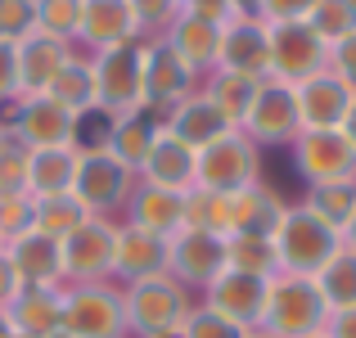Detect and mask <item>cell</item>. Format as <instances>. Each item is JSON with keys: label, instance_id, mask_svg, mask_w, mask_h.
<instances>
[{"label": "cell", "instance_id": "obj_38", "mask_svg": "<svg viewBox=\"0 0 356 338\" xmlns=\"http://www.w3.org/2000/svg\"><path fill=\"white\" fill-rule=\"evenodd\" d=\"M307 23H312V32L321 36L325 45H334V41H343V36L356 32V5L352 0H316Z\"/></svg>", "mask_w": 356, "mask_h": 338}, {"label": "cell", "instance_id": "obj_34", "mask_svg": "<svg viewBox=\"0 0 356 338\" xmlns=\"http://www.w3.org/2000/svg\"><path fill=\"white\" fill-rule=\"evenodd\" d=\"M257 81L261 77H248V72H217V81H212V90H208V99L221 108V118L235 131H239L243 113L252 104V95H257Z\"/></svg>", "mask_w": 356, "mask_h": 338}, {"label": "cell", "instance_id": "obj_48", "mask_svg": "<svg viewBox=\"0 0 356 338\" xmlns=\"http://www.w3.org/2000/svg\"><path fill=\"white\" fill-rule=\"evenodd\" d=\"M18 95V59H14V45L0 41V99Z\"/></svg>", "mask_w": 356, "mask_h": 338}, {"label": "cell", "instance_id": "obj_32", "mask_svg": "<svg viewBox=\"0 0 356 338\" xmlns=\"http://www.w3.org/2000/svg\"><path fill=\"white\" fill-rule=\"evenodd\" d=\"M226 271H243V275H257V280H275L280 275L275 239H261V234H226Z\"/></svg>", "mask_w": 356, "mask_h": 338}, {"label": "cell", "instance_id": "obj_28", "mask_svg": "<svg viewBox=\"0 0 356 338\" xmlns=\"http://www.w3.org/2000/svg\"><path fill=\"white\" fill-rule=\"evenodd\" d=\"M181 217H185V194L181 190L145 185V190H136V199H131V225H136V230L172 239V234L181 230Z\"/></svg>", "mask_w": 356, "mask_h": 338}, {"label": "cell", "instance_id": "obj_26", "mask_svg": "<svg viewBox=\"0 0 356 338\" xmlns=\"http://www.w3.org/2000/svg\"><path fill=\"white\" fill-rule=\"evenodd\" d=\"M145 181L149 185H163V190H194V149L181 145V140L172 136V131H163V136L154 140V149H149L145 158Z\"/></svg>", "mask_w": 356, "mask_h": 338}, {"label": "cell", "instance_id": "obj_29", "mask_svg": "<svg viewBox=\"0 0 356 338\" xmlns=\"http://www.w3.org/2000/svg\"><path fill=\"white\" fill-rule=\"evenodd\" d=\"M176 54L185 59V68L199 72V68H217V50H221V27L217 23H203V18L181 14L163 36Z\"/></svg>", "mask_w": 356, "mask_h": 338}, {"label": "cell", "instance_id": "obj_19", "mask_svg": "<svg viewBox=\"0 0 356 338\" xmlns=\"http://www.w3.org/2000/svg\"><path fill=\"white\" fill-rule=\"evenodd\" d=\"M14 136L27 149H54V145H72V113L63 104H54L50 95H23V113H18Z\"/></svg>", "mask_w": 356, "mask_h": 338}, {"label": "cell", "instance_id": "obj_8", "mask_svg": "<svg viewBox=\"0 0 356 338\" xmlns=\"http://www.w3.org/2000/svg\"><path fill=\"white\" fill-rule=\"evenodd\" d=\"M293 167L312 185L356 181V145L343 131H298L293 140Z\"/></svg>", "mask_w": 356, "mask_h": 338}, {"label": "cell", "instance_id": "obj_33", "mask_svg": "<svg viewBox=\"0 0 356 338\" xmlns=\"http://www.w3.org/2000/svg\"><path fill=\"white\" fill-rule=\"evenodd\" d=\"M181 230H203V234H230V199L212 190H185V217Z\"/></svg>", "mask_w": 356, "mask_h": 338}, {"label": "cell", "instance_id": "obj_1", "mask_svg": "<svg viewBox=\"0 0 356 338\" xmlns=\"http://www.w3.org/2000/svg\"><path fill=\"white\" fill-rule=\"evenodd\" d=\"M325 321H330V307H325L321 289H316L312 275H275L266 293V325L270 338H307L321 334Z\"/></svg>", "mask_w": 356, "mask_h": 338}, {"label": "cell", "instance_id": "obj_23", "mask_svg": "<svg viewBox=\"0 0 356 338\" xmlns=\"http://www.w3.org/2000/svg\"><path fill=\"white\" fill-rule=\"evenodd\" d=\"M167 131V118L158 108H136V113H122L118 118V127H113V140H108V154L118 158L122 167H145V158H149V149H154V140Z\"/></svg>", "mask_w": 356, "mask_h": 338}, {"label": "cell", "instance_id": "obj_2", "mask_svg": "<svg viewBox=\"0 0 356 338\" xmlns=\"http://www.w3.org/2000/svg\"><path fill=\"white\" fill-rule=\"evenodd\" d=\"M339 248H343V234L334 225H325L312 208H289L275 230L280 275H316Z\"/></svg>", "mask_w": 356, "mask_h": 338}, {"label": "cell", "instance_id": "obj_22", "mask_svg": "<svg viewBox=\"0 0 356 338\" xmlns=\"http://www.w3.org/2000/svg\"><path fill=\"white\" fill-rule=\"evenodd\" d=\"M113 271H118V275H127L131 284L167 275V239H163V234H149V230H136V225L118 230Z\"/></svg>", "mask_w": 356, "mask_h": 338}, {"label": "cell", "instance_id": "obj_6", "mask_svg": "<svg viewBox=\"0 0 356 338\" xmlns=\"http://www.w3.org/2000/svg\"><path fill=\"white\" fill-rule=\"evenodd\" d=\"M248 131L252 145H289L298 140L302 122H298V99H293V86L280 77H261L257 81V95H252L248 113L239 122Z\"/></svg>", "mask_w": 356, "mask_h": 338}, {"label": "cell", "instance_id": "obj_12", "mask_svg": "<svg viewBox=\"0 0 356 338\" xmlns=\"http://www.w3.org/2000/svg\"><path fill=\"white\" fill-rule=\"evenodd\" d=\"M352 95L356 90L343 77H334L330 68L307 77V81H298L293 99H298V122H302V131H339L343 118H348V108H352Z\"/></svg>", "mask_w": 356, "mask_h": 338}, {"label": "cell", "instance_id": "obj_39", "mask_svg": "<svg viewBox=\"0 0 356 338\" xmlns=\"http://www.w3.org/2000/svg\"><path fill=\"white\" fill-rule=\"evenodd\" d=\"M81 27V0H36V32L72 41Z\"/></svg>", "mask_w": 356, "mask_h": 338}, {"label": "cell", "instance_id": "obj_16", "mask_svg": "<svg viewBox=\"0 0 356 338\" xmlns=\"http://www.w3.org/2000/svg\"><path fill=\"white\" fill-rule=\"evenodd\" d=\"M190 81L194 72L185 68V59L172 50V45L158 36V41H145V104L163 113L176 99H190Z\"/></svg>", "mask_w": 356, "mask_h": 338}, {"label": "cell", "instance_id": "obj_30", "mask_svg": "<svg viewBox=\"0 0 356 338\" xmlns=\"http://www.w3.org/2000/svg\"><path fill=\"white\" fill-rule=\"evenodd\" d=\"M45 95H50L54 104H63L72 118L86 113V108H95V72H90V63L77 59V54H68V63L54 72V81L45 86Z\"/></svg>", "mask_w": 356, "mask_h": 338}, {"label": "cell", "instance_id": "obj_37", "mask_svg": "<svg viewBox=\"0 0 356 338\" xmlns=\"http://www.w3.org/2000/svg\"><path fill=\"white\" fill-rule=\"evenodd\" d=\"M113 127H118V118L99 104L77 113V118H72V149H77V154H104L108 140H113Z\"/></svg>", "mask_w": 356, "mask_h": 338}, {"label": "cell", "instance_id": "obj_9", "mask_svg": "<svg viewBox=\"0 0 356 338\" xmlns=\"http://www.w3.org/2000/svg\"><path fill=\"white\" fill-rule=\"evenodd\" d=\"M113 248H118V225H104L90 217L68 239H59V266L63 275L81 280V284H99V275L113 271Z\"/></svg>", "mask_w": 356, "mask_h": 338}, {"label": "cell", "instance_id": "obj_55", "mask_svg": "<svg viewBox=\"0 0 356 338\" xmlns=\"http://www.w3.org/2000/svg\"><path fill=\"white\" fill-rule=\"evenodd\" d=\"M154 338H185V330H167V334H154Z\"/></svg>", "mask_w": 356, "mask_h": 338}, {"label": "cell", "instance_id": "obj_31", "mask_svg": "<svg viewBox=\"0 0 356 338\" xmlns=\"http://www.w3.org/2000/svg\"><path fill=\"white\" fill-rule=\"evenodd\" d=\"M312 280H316V289H321V298H325V307H330V312L356 307V248L343 243V248L334 252V257L325 261Z\"/></svg>", "mask_w": 356, "mask_h": 338}, {"label": "cell", "instance_id": "obj_36", "mask_svg": "<svg viewBox=\"0 0 356 338\" xmlns=\"http://www.w3.org/2000/svg\"><path fill=\"white\" fill-rule=\"evenodd\" d=\"M302 208H312L316 217L325 225H334V230L343 234V225L348 217L356 212V181H334V185H312V194H307Z\"/></svg>", "mask_w": 356, "mask_h": 338}, {"label": "cell", "instance_id": "obj_10", "mask_svg": "<svg viewBox=\"0 0 356 338\" xmlns=\"http://www.w3.org/2000/svg\"><path fill=\"white\" fill-rule=\"evenodd\" d=\"M127 325L122 312V293L104 284H81L77 293L63 298V330L72 338H118V330Z\"/></svg>", "mask_w": 356, "mask_h": 338}, {"label": "cell", "instance_id": "obj_4", "mask_svg": "<svg viewBox=\"0 0 356 338\" xmlns=\"http://www.w3.org/2000/svg\"><path fill=\"white\" fill-rule=\"evenodd\" d=\"M257 181V145L243 131H226L221 140H212L208 149L194 154V190L212 194H239Z\"/></svg>", "mask_w": 356, "mask_h": 338}, {"label": "cell", "instance_id": "obj_44", "mask_svg": "<svg viewBox=\"0 0 356 338\" xmlns=\"http://www.w3.org/2000/svg\"><path fill=\"white\" fill-rule=\"evenodd\" d=\"M185 338H243L239 325H230L226 316H217L212 307H203V312H194V316H185Z\"/></svg>", "mask_w": 356, "mask_h": 338}, {"label": "cell", "instance_id": "obj_17", "mask_svg": "<svg viewBox=\"0 0 356 338\" xmlns=\"http://www.w3.org/2000/svg\"><path fill=\"white\" fill-rule=\"evenodd\" d=\"M14 59H18V95H45L54 72L68 63V41H54L45 32H27L14 45Z\"/></svg>", "mask_w": 356, "mask_h": 338}, {"label": "cell", "instance_id": "obj_52", "mask_svg": "<svg viewBox=\"0 0 356 338\" xmlns=\"http://www.w3.org/2000/svg\"><path fill=\"white\" fill-rule=\"evenodd\" d=\"M343 243H348V248H356V212L348 217V225H343Z\"/></svg>", "mask_w": 356, "mask_h": 338}, {"label": "cell", "instance_id": "obj_58", "mask_svg": "<svg viewBox=\"0 0 356 338\" xmlns=\"http://www.w3.org/2000/svg\"><path fill=\"white\" fill-rule=\"evenodd\" d=\"M307 338H330V334H325V330H321V334H307Z\"/></svg>", "mask_w": 356, "mask_h": 338}, {"label": "cell", "instance_id": "obj_53", "mask_svg": "<svg viewBox=\"0 0 356 338\" xmlns=\"http://www.w3.org/2000/svg\"><path fill=\"white\" fill-rule=\"evenodd\" d=\"M18 330H14V325H9V316H5V307H0V338H14Z\"/></svg>", "mask_w": 356, "mask_h": 338}, {"label": "cell", "instance_id": "obj_56", "mask_svg": "<svg viewBox=\"0 0 356 338\" xmlns=\"http://www.w3.org/2000/svg\"><path fill=\"white\" fill-rule=\"evenodd\" d=\"M45 338H72L68 330H54V334H45Z\"/></svg>", "mask_w": 356, "mask_h": 338}, {"label": "cell", "instance_id": "obj_46", "mask_svg": "<svg viewBox=\"0 0 356 338\" xmlns=\"http://www.w3.org/2000/svg\"><path fill=\"white\" fill-rule=\"evenodd\" d=\"M181 14H190V18H203V23L226 27L230 18L239 14V9H235V0H181Z\"/></svg>", "mask_w": 356, "mask_h": 338}, {"label": "cell", "instance_id": "obj_47", "mask_svg": "<svg viewBox=\"0 0 356 338\" xmlns=\"http://www.w3.org/2000/svg\"><path fill=\"white\" fill-rule=\"evenodd\" d=\"M330 72H334V77H343L356 90V32L330 45Z\"/></svg>", "mask_w": 356, "mask_h": 338}, {"label": "cell", "instance_id": "obj_27", "mask_svg": "<svg viewBox=\"0 0 356 338\" xmlns=\"http://www.w3.org/2000/svg\"><path fill=\"white\" fill-rule=\"evenodd\" d=\"M5 316L18 334L45 338V334L63 330V293L59 289H23V293L5 307Z\"/></svg>", "mask_w": 356, "mask_h": 338}, {"label": "cell", "instance_id": "obj_49", "mask_svg": "<svg viewBox=\"0 0 356 338\" xmlns=\"http://www.w3.org/2000/svg\"><path fill=\"white\" fill-rule=\"evenodd\" d=\"M18 293H23V280H18V271H14V261H9V252L0 248V307H9Z\"/></svg>", "mask_w": 356, "mask_h": 338}, {"label": "cell", "instance_id": "obj_18", "mask_svg": "<svg viewBox=\"0 0 356 338\" xmlns=\"http://www.w3.org/2000/svg\"><path fill=\"white\" fill-rule=\"evenodd\" d=\"M77 36L86 45H95V54H99V50H113V45L140 41V27H136V18H131L127 0H81Z\"/></svg>", "mask_w": 356, "mask_h": 338}, {"label": "cell", "instance_id": "obj_15", "mask_svg": "<svg viewBox=\"0 0 356 338\" xmlns=\"http://www.w3.org/2000/svg\"><path fill=\"white\" fill-rule=\"evenodd\" d=\"M270 45H266V23L257 14H235L221 27V50L217 68L221 72H248V77H266Z\"/></svg>", "mask_w": 356, "mask_h": 338}, {"label": "cell", "instance_id": "obj_21", "mask_svg": "<svg viewBox=\"0 0 356 338\" xmlns=\"http://www.w3.org/2000/svg\"><path fill=\"white\" fill-rule=\"evenodd\" d=\"M284 212H289L284 199H280L270 185L252 181L248 190L230 194V234H261V239H275Z\"/></svg>", "mask_w": 356, "mask_h": 338}, {"label": "cell", "instance_id": "obj_5", "mask_svg": "<svg viewBox=\"0 0 356 338\" xmlns=\"http://www.w3.org/2000/svg\"><path fill=\"white\" fill-rule=\"evenodd\" d=\"M266 45H270L266 77H280L289 86L330 68V45L312 32V23H266Z\"/></svg>", "mask_w": 356, "mask_h": 338}, {"label": "cell", "instance_id": "obj_24", "mask_svg": "<svg viewBox=\"0 0 356 338\" xmlns=\"http://www.w3.org/2000/svg\"><path fill=\"white\" fill-rule=\"evenodd\" d=\"M77 163H81V154L72 145L32 149V158H27V194H32V199H59V194H72Z\"/></svg>", "mask_w": 356, "mask_h": 338}, {"label": "cell", "instance_id": "obj_20", "mask_svg": "<svg viewBox=\"0 0 356 338\" xmlns=\"http://www.w3.org/2000/svg\"><path fill=\"white\" fill-rule=\"evenodd\" d=\"M9 261H14L18 280H23V289H54L63 280V266H59V239H50V234H18L14 243H5Z\"/></svg>", "mask_w": 356, "mask_h": 338}, {"label": "cell", "instance_id": "obj_41", "mask_svg": "<svg viewBox=\"0 0 356 338\" xmlns=\"http://www.w3.org/2000/svg\"><path fill=\"white\" fill-rule=\"evenodd\" d=\"M32 221H36L32 194H9V199H0V243H14L18 234H27Z\"/></svg>", "mask_w": 356, "mask_h": 338}, {"label": "cell", "instance_id": "obj_51", "mask_svg": "<svg viewBox=\"0 0 356 338\" xmlns=\"http://www.w3.org/2000/svg\"><path fill=\"white\" fill-rule=\"evenodd\" d=\"M339 131L356 145V95H352V108H348V118H343V127H339Z\"/></svg>", "mask_w": 356, "mask_h": 338}, {"label": "cell", "instance_id": "obj_57", "mask_svg": "<svg viewBox=\"0 0 356 338\" xmlns=\"http://www.w3.org/2000/svg\"><path fill=\"white\" fill-rule=\"evenodd\" d=\"M243 338H270V334H243Z\"/></svg>", "mask_w": 356, "mask_h": 338}, {"label": "cell", "instance_id": "obj_45", "mask_svg": "<svg viewBox=\"0 0 356 338\" xmlns=\"http://www.w3.org/2000/svg\"><path fill=\"white\" fill-rule=\"evenodd\" d=\"M316 9V0H257L261 23H307Z\"/></svg>", "mask_w": 356, "mask_h": 338}, {"label": "cell", "instance_id": "obj_13", "mask_svg": "<svg viewBox=\"0 0 356 338\" xmlns=\"http://www.w3.org/2000/svg\"><path fill=\"white\" fill-rule=\"evenodd\" d=\"M167 271H176L181 284H212L226 271V239L203 230H176L167 239Z\"/></svg>", "mask_w": 356, "mask_h": 338}, {"label": "cell", "instance_id": "obj_42", "mask_svg": "<svg viewBox=\"0 0 356 338\" xmlns=\"http://www.w3.org/2000/svg\"><path fill=\"white\" fill-rule=\"evenodd\" d=\"M27 32H36V0H0V41L18 45Z\"/></svg>", "mask_w": 356, "mask_h": 338}, {"label": "cell", "instance_id": "obj_3", "mask_svg": "<svg viewBox=\"0 0 356 338\" xmlns=\"http://www.w3.org/2000/svg\"><path fill=\"white\" fill-rule=\"evenodd\" d=\"M90 72H95V104L99 108H108L113 118L145 108V45L140 41L99 50L90 59Z\"/></svg>", "mask_w": 356, "mask_h": 338}, {"label": "cell", "instance_id": "obj_54", "mask_svg": "<svg viewBox=\"0 0 356 338\" xmlns=\"http://www.w3.org/2000/svg\"><path fill=\"white\" fill-rule=\"evenodd\" d=\"M235 9L239 14H257V0H235Z\"/></svg>", "mask_w": 356, "mask_h": 338}, {"label": "cell", "instance_id": "obj_35", "mask_svg": "<svg viewBox=\"0 0 356 338\" xmlns=\"http://www.w3.org/2000/svg\"><path fill=\"white\" fill-rule=\"evenodd\" d=\"M90 212L81 208L72 194H59V199H36V221L32 230L36 234H50V239H68L77 225H86Z\"/></svg>", "mask_w": 356, "mask_h": 338}, {"label": "cell", "instance_id": "obj_7", "mask_svg": "<svg viewBox=\"0 0 356 338\" xmlns=\"http://www.w3.org/2000/svg\"><path fill=\"white\" fill-rule=\"evenodd\" d=\"M122 312H127V325H136L140 334H167L181 330L185 316H190V303H185V289L176 280L158 275V280H140L131 284V293H122Z\"/></svg>", "mask_w": 356, "mask_h": 338}, {"label": "cell", "instance_id": "obj_43", "mask_svg": "<svg viewBox=\"0 0 356 338\" xmlns=\"http://www.w3.org/2000/svg\"><path fill=\"white\" fill-rule=\"evenodd\" d=\"M140 32H167L181 18V0H127Z\"/></svg>", "mask_w": 356, "mask_h": 338}, {"label": "cell", "instance_id": "obj_25", "mask_svg": "<svg viewBox=\"0 0 356 338\" xmlns=\"http://www.w3.org/2000/svg\"><path fill=\"white\" fill-rule=\"evenodd\" d=\"M167 131H172L181 145H190L194 154H199V149H208L212 140H221L226 131H235V127L221 118V108L212 104L208 95H190V99H181V104L172 108V118H167Z\"/></svg>", "mask_w": 356, "mask_h": 338}, {"label": "cell", "instance_id": "obj_14", "mask_svg": "<svg viewBox=\"0 0 356 338\" xmlns=\"http://www.w3.org/2000/svg\"><path fill=\"white\" fill-rule=\"evenodd\" d=\"M266 293L270 280L243 275V271H221L208 284V307L217 316H226L230 325L248 330V325H261V316H266Z\"/></svg>", "mask_w": 356, "mask_h": 338}, {"label": "cell", "instance_id": "obj_40", "mask_svg": "<svg viewBox=\"0 0 356 338\" xmlns=\"http://www.w3.org/2000/svg\"><path fill=\"white\" fill-rule=\"evenodd\" d=\"M27 158H32V149L18 136H0V199L27 194Z\"/></svg>", "mask_w": 356, "mask_h": 338}, {"label": "cell", "instance_id": "obj_50", "mask_svg": "<svg viewBox=\"0 0 356 338\" xmlns=\"http://www.w3.org/2000/svg\"><path fill=\"white\" fill-rule=\"evenodd\" d=\"M325 334H330V338H356V307L330 312V321H325Z\"/></svg>", "mask_w": 356, "mask_h": 338}, {"label": "cell", "instance_id": "obj_11", "mask_svg": "<svg viewBox=\"0 0 356 338\" xmlns=\"http://www.w3.org/2000/svg\"><path fill=\"white\" fill-rule=\"evenodd\" d=\"M131 190V167H122L113 154H81L77 181H72V199L95 217V212H113Z\"/></svg>", "mask_w": 356, "mask_h": 338}]
</instances>
